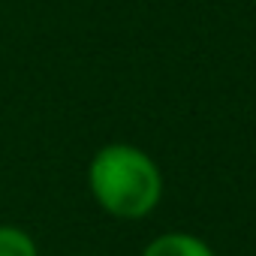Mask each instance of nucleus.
Returning a JSON list of instances; mask_svg holds the SVG:
<instances>
[{"label":"nucleus","instance_id":"f257e3e1","mask_svg":"<svg viewBox=\"0 0 256 256\" xmlns=\"http://www.w3.org/2000/svg\"><path fill=\"white\" fill-rule=\"evenodd\" d=\"M90 190L108 214L136 220L160 202L163 181L154 160L139 148L108 145L90 163Z\"/></svg>","mask_w":256,"mask_h":256},{"label":"nucleus","instance_id":"f03ea898","mask_svg":"<svg viewBox=\"0 0 256 256\" xmlns=\"http://www.w3.org/2000/svg\"><path fill=\"white\" fill-rule=\"evenodd\" d=\"M142 256H214L211 247L196 238V235H187V232H169V235H160L154 238Z\"/></svg>","mask_w":256,"mask_h":256},{"label":"nucleus","instance_id":"7ed1b4c3","mask_svg":"<svg viewBox=\"0 0 256 256\" xmlns=\"http://www.w3.org/2000/svg\"><path fill=\"white\" fill-rule=\"evenodd\" d=\"M0 256H36V247L28 232L0 226Z\"/></svg>","mask_w":256,"mask_h":256}]
</instances>
